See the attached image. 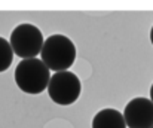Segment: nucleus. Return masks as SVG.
<instances>
[{"label":"nucleus","mask_w":153,"mask_h":128,"mask_svg":"<svg viewBox=\"0 0 153 128\" xmlns=\"http://www.w3.org/2000/svg\"><path fill=\"white\" fill-rule=\"evenodd\" d=\"M12 60H13V49L10 43L0 36V73L6 72L10 67Z\"/></svg>","instance_id":"nucleus-7"},{"label":"nucleus","mask_w":153,"mask_h":128,"mask_svg":"<svg viewBox=\"0 0 153 128\" xmlns=\"http://www.w3.org/2000/svg\"><path fill=\"white\" fill-rule=\"evenodd\" d=\"M92 128H126V122L119 110L107 107L95 113Z\"/></svg>","instance_id":"nucleus-6"},{"label":"nucleus","mask_w":153,"mask_h":128,"mask_svg":"<svg viewBox=\"0 0 153 128\" xmlns=\"http://www.w3.org/2000/svg\"><path fill=\"white\" fill-rule=\"evenodd\" d=\"M150 42L153 45V27H152V30H150Z\"/></svg>","instance_id":"nucleus-8"},{"label":"nucleus","mask_w":153,"mask_h":128,"mask_svg":"<svg viewBox=\"0 0 153 128\" xmlns=\"http://www.w3.org/2000/svg\"><path fill=\"white\" fill-rule=\"evenodd\" d=\"M150 100L153 101V84H152V88H150Z\"/></svg>","instance_id":"nucleus-9"},{"label":"nucleus","mask_w":153,"mask_h":128,"mask_svg":"<svg viewBox=\"0 0 153 128\" xmlns=\"http://www.w3.org/2000/svg\"><path fill=\"white\" fill-rule=\"evenodd\" d=\"M152 128H153V127H152Z\"/></svg>","instance_id":"nucleus-10"},{"label":"nucleus","mask_w":153,"mask_h":128,"mask_svg":"<svg viewBox=\"0 0 153 128\" xmlns=\"http://www.w3.org/2000/svg\"><path fill=\"white\" fill-rule=\"evenodd\" d=\"M9 43L15 55H18L22 60H28L36 58L39 54H42L45 39L42 31L36 25L24 22L12 30Z\"/></svg>","instance_id":"nucleus-3"},{"label":"nucleus","mask_w":153,"mask_h":128,"mask_svg":"<svg viewBox=\"0 0 153 128\" xmlns=\"http://www.w3.org/2000/svg\"><path fill=\"white\" fill-rule=\"evenodd\" d=\"M126 127L152 128L153 127V101L144 97L132 98L123 110Z\"/></svg>","instance_id":"nucleus-5"},{"label":"nucleus","mask_w":153,"mask_h":128,"mask_svg":"<svg viewBox=\"0 0 153 128\" xmlns=\"http://www.w3.org/2000/svg\"><path fill=\"white\" fill-rule=\"evenodd\" d=\"M82 91V84L79 78L71 72H58L52 75L48 94L53 103L59 106H70L73 104Z\"/></svg>","instance_id":"nucleus-4"},{"label":"nucleus","mask_w":153,"mask_h":128,"mask_svg":"<svg viewBox=\"0 0 153 128\" xmlns=\"http://www.w3.org/2000/svg\"><path fill=\"white\" fill-rule=\"evenodd\" d=\"M51 78L48 66L39 58L21 60L15 69V82L25 94H42L48 89Z\"/></svg>","instance_id":"nucleus-1"},{"label":"nucleus","mask_w":153,"mask_h":128,"mask_svg":"<svg viewBox=\"0 0 153 128\" xmlns=\"http://www.w3.org/2000/svg\"><path fill=\"white\" fill-rule=\"evenodd\" d=\"M40 57L49 70L55 73L67 72L76 60V46L64 34H52L45 39Z\"/></svg>","instance_id":"nucleus-2"}]
</instances>
